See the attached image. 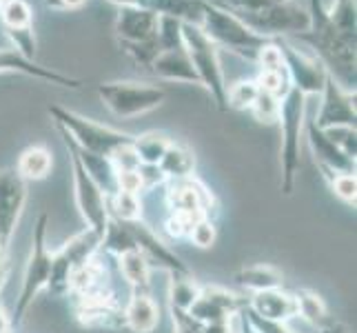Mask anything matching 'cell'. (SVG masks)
Listing matches in <instances>:
<instances>
[{
	"instance_id": "cell-51",
	"label": "cell",
	"mask_w": 357,
	"mask_h": 333,
	"mask_svg": "<svg viewBox=\"0 0 357 333\" xmlns=\"http://www.w3.org/2000/svg\"><path fill=\"white\" fill-rule=\"evenodd\" d=\"M140 171V178H142V187L144 191H153L155 187H160V184H165V176L162 171L158 169V165H140L138 167Z\"/></svg>"
},
{
	"instance_id": "cell-43",
	"label": "cell",
	"mask_w": 357,
	"mask_h": 333,
	"mask_svg": "<svg viewBox=\"0 0 357 333\" xmlns=\"http://www.w3.org/2000/svg\"><path fill=\"white\" fill-rule=\"evenodd\" d=\"M9 40L14 43V52H18L22 58L27 60H33L36 58V34H33V27H22V29H5Z\"/></svg>"
},
{
	"instance_id": "cell-11",
	"label": "cell",
	"mask_w": 357,
	"mask_h": 333,
	"mask_svg": "<svg viewBox=\"0 0 357 333\" xmlns=\"http://www.w3.org/2000/svg\"><path fill=\"white\" fill-rule=\"evenodd\" d=\"M282 60H284L287 76L291 80V87L302 91L304 96H319L326 80V69L315 54L306 56L298 47L291 45L287 38H275Z\"/></svg>"
},
{
	"instance_id": "cell-27",
	"label": "cell",
	"mask_w": 357,
	"mask_h": 333,
	"mask_svg": "<svg viewBox=\"0 0 357 333\" xmlns=\"http://www.w3.org/2000/svg\"><path fill=\"white\" fill-rule=\"evenodd\" d=\"M236 282L246 291L260 293V291H268V289H280L284 285V276H282V271L278 267L262 262V265L242 267L236 274Z\"/></svg>"
},
{
	"instance_id": "cell-37",
	"label": "cell",
	"mask_w": 357,
	"mask_h": 333,
	"mask_svg": "<svg viewBox=\"0 0 357 333\" xmlns=\"http://www.w3.org/2000/svg\"><path fill=\"white\" fill-rule=\"evenodd\" d=\"M257 94H260V89H257L255 80H240L227 87V107L238 111H249L251 105L255 103Z\"/></svg>"
},
{
	"instance_id": "cell-38",
	"label": "cell",
	"mask_w": 357,
	"mask_h": 333,
	"mask_svg": "<svg viewBox=\"0 0 357 333\" xmlns=\"http://www.w3.org/2000/svg\"><path fill=\"white\" fill-rule=\"evenodd\" d=\"M255 84L257 89L264 91V94H271L275 98H282L289 89H291V80L287 76V69L282 71H260L255 78Z\"/></svg>"
},
{
	"instance_id": "cell-10",
	"label": "cell",
	"mask_w": 357,
	"mask_h": 333,
	"mask_svg": "<svg viewBox=\"0 0 357 333\" xmlns=\"http://www.w3.org/2000/svg\"><path fill=\"white\" fill-rule=\"evenodd\" d=\"M69 151L71 160V178H73V198H76L78 212L84 220V225L93 229L98 236L102 238L105 227L109 222V209H107V195L105 191L98 187L96 180L87 174V169L82 167L78 156L73 154L69 147H65Z\"/></svg>"
},
{
	"instance_id": "cell-45",
	"label": "cell",
	"mask_w": 357,
	"mask_h": 333,
	"mask_svg": "<svg viewBox=\"0 0 357 333\" xmlns=\"http://www.w3.org/2000/svg\"><path fill=\"white\" fill-rule=\"evenodd\" d=\"M208 3L222 9H231V11H249V14H255V11L287 3V0H208Z\"/></svg>"
},
{
	"instance_id": "cell-25",
	"label": "cell",
	"mask_w": 357,
	"mask_h": 333,
	"mask_svg": "<svg viewBox=\"0 0 357 333\" xmlns=\"http://www.w3.org/2000/svg\"><path fill=\"white\" fill-rule=\"evenodd\" d=\"M142 7L158 16H167L178 22H189L200 27L206 0H142Z\"/></svg>"
},
{
	"instance_id": "cell-24",
	"label": "cell",
	"mask_w": 357,
	"mask_h": 333,
	"mask_svg": "<svg viewBox=\"0 0 357 333\" xmlns=\"http://www.w3.org/2000/svg\"><path fill=\"white\" fill-rule=\"evenodd\" d=\"M107 289H109L107 269H105V262H100L98 253L89 262L78 267L69 278V293L73 298H84V295H93V293H100Z\"/></svg>"
},
{
	"instance_id": "cell-35",
	"label": "cell",
	"mask_w": 357,
	"mask_h": 333,
	"mask_svg": "<svg viewBox=\"0 0 357 333\" xmlns=\"http://www.w3.org/2000/svg\"><path fill=\"white\" fill-rule=\"evenodd\" d=\"M109 216L120 222H138L142 220V200L138 193H125L116 191L107 198Z\"/></svg>"
},
{
	"instance_id": "cell-34",
	"label": "cell",
	"mask_w": 357,
	"mask_h": 333,
	"mask_svg": "<svg viewBox=\"0 0 357 333\" xmlns=\"http://www.w3.org/2000/svg\"><path fill=\"white\" fill-rule=\"evenodd\" d=\"M200 295V285L193 276H171L169 282V306L176 311H191Z\"/></svg>"
},
{
	"instance_id": "cell-30",
	"label": "cell",
	"mask_w": 357,
	"mask_h": 333,
	"mask_svg": "<svg viewBox=\"0 0 357 333\" xmlns=\"http://www.w3.org/2000/svg\"><path fill=\"white\" fill-rule=\"evenodd\" d=\"M52 167H54L52 154H49L45 147H29V149H24L20 154L16 171L20 174V178L27 182V180H45L52 174Z\"/></svg>"
},
{
	"instance_id": "cell-2",
	"label": "cell",
	"mask_w": 357,
	"mask_h": 333,
	"mask_svg": "<svg viewBox=\"0 0 357 333\" xmlns=\"http://www.w3.org/2000/svg\"><path fill=\"white\" fill-rule=\"evenodd\" d=\"M306 118V96L291 87L280 98V131H282V147H280V167H282V193L291 195L295 189V180L300 174L302 165V131Z\"/></svg>"
},
{
	"instance_id": "cell-7",
	"label": "cell",
	"mask_w": 357,
	"mask_h": 333,
	"mask_svg": "<svg viewBox=\"0 0 357 333\" xmlns=\"http://www.w3.org/2000/svg\"><path fill=\"white\" fill-rule=\"evenodd\" d=\"M98 96L102 105L118 118H135L142 116L165 103L167 91L149 82L135 80H118L98 84Z\"/></svg>"
},
{
	"instance_id": "cell-29",
	"label": "cell",
	"mask_w": 357,
	"mask_h": 333,
	"mask_svg": "<svg viewBox=\"0 0 357 333\" xmlns=\"http://www.w3.org/2000/svg\"><path fill=\"white\" fill-rule=\"evenodd\" d=\"M135 249H138V244H135L129 227L125 225V222H120V220L109 216V222H107L105 233L100 238V253L120 258L122 253H129Z\"/></svg>"
},
{
	"instance_id": "cell-1",
	"label": "cell",
	"mask_w": 357,
	"mask_h": 333,
	"mask_svg": "<svg viewBox=\"0 0 357 333\" xmlns=\"http://www.w3.org/2000/svg\"><path fill=\"white\" fill-rule=\"evenodd\" d=\"M309 14L311 27L298 38L315 49V56L322 60L331 78L337 80L347 91H355V47L344 40L331 24L322 0H311Z\"/></svg>"
},
{
	"instance_id": "cell-5",
	"label": "cell",
	"mask_w": 357,
	"mask_h": 333,
	"mask_svg": "<svg viewBox=\"0 0 357 333\" xmlns=\"http://www.w3.org/2000/svg\"><path fill=\"white\" fill-rule=\"evenodd\" d=\"M182 43L187 49L189 60L198 73V80L202 87L211 94L213 103L220 111H227V80H225V71L220 65V56H218V47L215 43L208 38L202 27L198 24H189L182 22Z\"/></svg>"
},
{
	"instance_id": "cell-36",
	"label": "cell",
	"mask_w": 357,
	"mask_h": 333,
	"mask_svg": "<svg viewBox=\"0 0 357 333\" xmlns=\"http://www.w3.org/2000/svg\"><path fill=\"white\" fill-rule=\"evenodd\" d=\"M0 20L5 29L33 27V11L27 0H0Z\"/></svg>"
},
{
	"instance_id": "cell-3",
	"label": "cell",
	"mask_w": 357,
	"mask_h": 333,
	"mask_svg": "<svg viewBox=\"0 0 357 333\" xmlns=\"http://www.w3.org/2000/svg\"><path fill=\"white\" fill-rule=\"evenodd\" d=\"M47 227H49V216L43 212L33 225L29 260L22 274V285H20V293L14 304V313L9 316L14 329L24 323L33 300L38 298V293L43 289H47L49 278H52V253L54 251H49V246H47Z\"/></svg>"
},
{
	"instance_id": "cell-46",
	"label": "cell",
	"mask_w": 357,
	"mask_h": 333,
	"mask_svg": "<svg viewBox=\"0 0 357 333\" xmlns=\"http://www.w3.org/2000/svg\"><path fill=\"white\" fill-rule=\"evenodd\" d=\"M255 65L260 67V71H282L284 69V60H282V54H280V47H278L275 38L271 40L266 47L260 49Z\"/></svg>"
},
{
	"instance_id": "cell-21",
	"label": "cell",
	"mask_w": 357,
	"mask_h": 333,
	"mask_svg": "<svg viewBox=\"0 0 357 333\" xmlns=\"http://www.w3.org/2000/svg\"><path fill=\"white\" fill-rule=\"evenodd\" d=\"M246 306H249L255 316H260L264 320H273V323H284V325L298 316L295 295L284 291V287L251 293L249 304Z\"/></svg>"
},
{
	"instance_id": "cell-53",
	"label": "cell",
	"mask_w": 357,
	"mask_h": 333,
	"mask_svg": "<svg viewBox=\"0 0 357 333\" xmlns=\"http://www.w3.org/2000/svg\"><path fill=\"white\" fill-rule=\"evenodd\" d=\"M14 327H11V318L5 313V309L0 306V333H11Z\"/></svg>"
},
{
	"instance_id": "cell-12",
	"label": "cell",
	"mask_w": 357,
	"mask_h": 333,
	"mask_svg": "<svg viewBox=\"0 0 357 333\" xmlns=\"http://www.w3.org/2000/svg\"><path fill=\"white\" fill-rule=\"evenodd\" d=\"M322 105L315 116L317 129L328 127H355L357 122V109H355V91H347L337 80H333L326 73L324 87H322Z\"/></svg>"
},
{
	"instance_id": "cell-41",
	"label": "cell",
	"mask_w": 357,
	"mask_h": 333,
	"mask_svg": "<svg viewBox=\"0 0 357 333\" xmlns=\"http://www.w3.org/2000/svg\"><path fill=\"white\" fill-rule=\"evenodd\" d=\"M322 131L326 133V138L333 142L344 156H349L351 160H355V156H357L355 127H328V129H322Z\"/></svg>"
},
{
	"instance_id": "cell-4",
	"label": "cell",
	"mask_w": 357,
	"mask_h": 333,
	"mask_svg": "<svg viewBox=\"0 0 357 333\" xmlns=\"http://www.w3.org/2000/svg\"><path fill=\"white\" fill-rule=\"evenodd\" d=\"M200 27L204 29L208 38L215 43L218 49L225 47L231 54L249 60V63H255L260 49L273 40V38H266V36L251 31L238 16H233L229 9L215 7L208 3V0H206Z\"/></svg>"
},
{
	"instance_id": "cell-14",
	"label": "cell",
	"mask_w": 357,
	"mask_h": 333,
	"mask_svg": "<svg viewBox=\"0 0 357 333\" xmlns=\"http://www.w3.org/2000/svg\"><path fill=\"white\" fill-rule=\"evenodd\" d=\"M249 304V298H244L240 293H233L225 287H200L198 300L191 306V316L200 323H227L236 313H240L244 306Z\"/></svg>"
},
{
	"instance_id": "cell-9",
	"label": "cell",
	"mask_w": 357,
	"mask_h": 333,
	"mask_svg": "<svg viewBox=\"0 0 357 333\" xmlns=\"http://www.w3.org/2000/svg\"><path fill=\"white\" fill-rule=\"evenodd\" d=\"M98 251H100V236L89 227L69 238L56 253H52V278H49L47 291L52 295H69L71 274L89 262Z\"/></svg>"
},
{
	"instance_id": "cell-33",
	"label": "cell",
	"mask_w": 357,
	"mask_h": 333,
	"mask_svg": "<svg viewBox=\"0 0 357 333\" xmlns=\"http://www.w3.org/2000/svg\"><path fill=\"white\" fill-rule=\"evenodd\" d=\"M171 142L174 140L162 131H146L142 135H133V149L140 158V165H158Z\"/></svg>"
},
{
	"instance_id": "cell-13",
	"label": "cell",
	"mask_w": 357,
	"mask_h": 333,
	"mask_svg": "<svg viewBox=\"0 0 357 333\" xmlns=\"http://www.w3.org/2000/svg\"><path fill=\"white\" fill-rule=\"evenodd\" d=\"M27 202V182L16 169H0V244H7L16 231V225Z\"/></svg>"
},
{
	"instance_id": "cell-47",
	"label": "cell",
	"mask_w": 357,
	"mask_h": 333,
	"mask_svg": "<svg viewBox=\"0 0 357 333\" xmlns=\"http://www.w3.org/2000/svg\"><path fill=\"white\" fill-rule=\"evenodd\" d=\"M171 323H174V333H206V323L195 320L189 311L171 309Z\"/></svg>"
},
{
	"instance_id": "cell-54",
	"label": "cell",
	"mask_w": 357,
	"mask_h": 333,
	"mask_svg": "<svg viewBox=\"0 0 357 333\" xmlns=\"http://www.w3.org/2000/svg\"><path fill=\"white\" fill-rule=\"evenodd\" d=\"M118 7H142V0H109Z\"/></svg>"
},
{
	"instance_id": "cell-15",
	"label": "cell",
	"mask_w": 357,
	"mask_h": 333,
	"mask_svg": "<svg viewBox=\"0 0 357 333\" xmlns=\"http://www.w3.org/2000/svg\"><path fill=\"white\" fill-rule=\"evenodd\" d=\"M167 207L171 209V214H195L211 218V212L215 209V195L195 178L174 180L167 187Z\"/></svg>"
},
{
	"instance_id": "cell-18",
	"label": "cell",
	"mask_w": 357,
	"mask_h": 333,
	"mask_svg": "<svg viewBox=\"0 0 357 333\" xmlns=\"http://www.w3.org/2000/svg\"><path fill=\"white\" fill-rule=\"evenodd\" d=\"M120 45H138L158 40V14L144 7H120L116 18Z\"/></svg>"
},
{
	"instance_id": "cell-50",
	"label": "cell",
	"mask_w": 357,
	"mask_h": 333,
	"mask_svg": "<svg viewBox=\"0 0 357 333\" xmlns=\"http://www.w3.org/2000/svg\"><path fill=\"white\" fill-rule=\"evenodd\" d=\"M116 191H125V193H138L144 191L142 187V178L138 169H129V171H116Z\"/></svg>"
},
{
	"instance_id": "cell-40",
	"label": "cell",
	"mask_w": 357,
	"mask_h": 333,
	"mask_svg": "<svg viewBox=\"0 0 357 333\" xmlns=\"http://www.w3.org/2000/svg\"><path fill=\"white\" fill-rule=\"evenodd\" d=\"M249 111H251L253 118H255L257 122H264V125H271V122H278V116H280V98L260 91Z\"/></svg>"
},
{
	"instance_id": "cell-22",
	"label": "cell",
	"mask_w": 357,
	"mask_h": 333,
	"mask_svg": "<svg viewBox=\"0 0 357 333\" xmlns=\"http://www.w3.org/2000/svg\"><path fill=\"white\" fill-rule=\"evenodd\" d=\"M151 71L158 78L171 80V82H187V84H200L198 73H195L187 49L176 47V49H162L151 65Z\"/></svg>"
},
{
	"instance_id": "cell-39",
	"label": "cell",
	"mask_w": 357,
	"mask_h": 333,
	"mask_svg": "<svg viewBox=\"0 0 357 333\" xmlns=\"http://www.w3.org/2000/svg\"><path fill=\"white\" fill-rule=\"evenodd\" d=\"M324 178L331 184V191H333L342 202H347L349 207H355V202H357V178H355V174H328Z\"/></svg>"
},
{
	"instance_id": "cell-20",
	"label": "cell",
	"mask_w": 357,
	"mask_h": 333,
	"mask_svg": "<svg viewBox=\"0 0 357 333\" xmlns=\"http://www.w3.org/2000/svg\"><path fill=\"white\" fill-rule=\"evenodd\" d=\"M306 138H309L315 163L319 169H322L324 176H328V174H355V160L344 156L337 147L326 138V133L315 127L313 120L309 122V127H306Z\"/></svg>"
},
{
	"instance_id": "cell-42",
	"label": "cell",
	"mask_w": 357,
	"mask_h": 333,
	"mask_svg": "<svg viewBox=\"0 0 357 333\" xmlns=\"http://www.w3.org/2000/svg\"><path fill=\"white\" fill-rule=\"evenodd\" d=\"M198 249H211L218 240V229H215V222L211 218H202L198 220L195 225L191 227L189 236H187Z\"/></svg>"
},
{
	"instance_id": "cell-28",
	"label": "cell",
	"mask_w": 357,
	"mask_h": 333,
	"mask_svg": "<svg viewBox=\"0 0 357 333\" xmlns=\"http://www.w3.org/2000/svg\"><path fill=\"white\" fill-rule=\"evenodd\" d=\"M118 260L120 276L127 280V285L133 291H149V278H151V265L144 258L140 249L122 253Z\"/></svg>"
},
{
	"instance_id": "cell-48",
	"label": "cell",
	"mask_w": 357,
	"mask_h": 333,
	"mask_svg": "<svg viewBox=\"0 0 357 333\" xmlns=\"http://www.w3.org/2000/svg\"><path fill=\"white\" fill-rule=\"evenodd\" d=\"M112 165L116 171H129V169H138L140 167V158L133 149V142L122 145L120 149L112 154Z\"/></svg>"
},
{
	"instance_id": "cell-44",
	"label": "cell",
	"mask_w": 357,
	"mask_h": 333,
	"mask_svg": "<svg viewBox=\"0 0 357 333\" xmlns=\"http://www.w3.org/2000/svg\"><path fill=\"white\" fill-rule=\"evenodd\" d=\"M122 52H125L133 63H138L146 69H151L155 56L160 54V45L158 40H151V43H138V45H120Z\"/></svg>"
},
{
	"instance_id": "cell-16",
	"label": "cell",
	"mask_w": 357,
	"mask_h": 333,
	"mask_svg": "<svg viewBox=\"0 0 357 333\" xmlns=\"http://www.w3.org/2000/svg\"><path fill=\"white\" fill-rule=\"evenodd\" d=\"M125 225L129 227L135 244H138V249L144 253L146 260H149V265L155 262L158 267L167 269L171 276H191V271L182 262V258L176 251H171V246L165 244V240H160L158 233L149 225H144L142 220L125 222Z\"/></svg>"
},
{
	"instance_id": "cell-19",
	"label": "cell",
	"mask_w": 357,
	"mask_h": 333,
	"mask_svg": "<svg viewBox=\"0 0 357 333\" xmlns=\"http://www.w3.org/2000/svg\"><path fill=\"white\" fill-rule=\"evenodd\" d=\"M0 73H22V76H31V78L60 84V87H69V89L82 87V80L65 76V73H58L54 69H47L36 63V60L22 58L14 49H0Z\"/></svg>"
},
{
	"instance_id": "cell-6",
	"label": "cell",
	"mask_w": 357,
	"mask_h": 333,
	"mask_svg": "<svg viewBox=\"0 0 357 333\" xmlns=\"http://www.w3.org/2000/svg\"><path fill=\"white\" fill-rule=\"evenodd\" d=\"M49 114L54 118V125L63 127L69 138L76 142L80 149L96 154V156H105L112 158V154L116 149H120L122 145L133 142V135L112 129L107 125H100V122H93L91 118H84L80 114L71 109H65L60 105H52L49 107Z\"/></svg>"
},
{
	"instance_id": "cell-52",
	"label": "cell",
	"mask_w": 357,
	"mask_h": 333,
	"mask_svg": "<svg viewBox=\"0 0 357 333\" xmlns=\"http://www.w3.org/2000/svg\"><path fill=\"white\" fill-rule=\"evenodd\" d=\"M84 3H87V0H45L47 7L60 9V11H65V9H80Z\"/></svg>"
},
{
	"instance_id": "cell-23",
	"label": "cell",
	"mask_w": 357,
	"mask_h": 333,
	"mask_svg": "<svg viewBox=\"0 0 357 333\" xmlns=\"http://www.w3.org/2000/svg\"><path fill=\"white\" fill-rule=\"evenodd\" d=\"M122 313L125 329H131L133 333H153L160 325V306L149 291H133Z\"/></svg>"
},
{
	"instance_id": "cell-32",
	"label": "cell",
	"mask_w": 357,
	"mask_h": 333,
	"mask_svg": "<svg viewBox=\"0 0 357 333\" xmlns=\"http://www.w3.org/2000/svg\"><path fill=\"white\" fill-rule=\"evenodd\" d=\"M331 24L337 29V34L342 36L349 45L355 47V38H357V7L355 0H335L333 7L326 9Z\"/></svg>"
},
{
	"instance_id": "cell-26",
	"label": "cell",
	"mask_w": 357,
	"mask_h": 333,
	"mask_svg": "<svg viewBox=\"0 0 357 333\" xmlns=\"http://www.w3.org/2000/svg\"><path fill=\"white\" fill-rule=\"evenodd\" d=\"M158 169L162 171V176L167 182L174 180H184V178H193V169H195V156L187 145L182 142H171L165 156L160 158Z\"/></svg>"
},
{
	"instance_id": "cell-49",
	"label": "cell",
	"mask_w": 357,
	"mask_h": 333,
	"mask_svg": "<svg viewBox=\"0 0 357 333\" xmlns=\"http://www.w3.org/2000/svg\"><path fill=\"white\" fill-rule=\"evenodd\" d=\"M244 316L249 320V325L255 329V333H293L284 323H273V320H264L260 316H255L249 306H244Z\"/></svg>"
},
{
	"instance_id": "cell-8",
	"label": "cell",
	"mask_w": 357,
	"mask_h": 333,
	"mask_svg": "<svg viewBox=\"0 0 357 333\" xmlns=\"http://www.w3.org/2000/svg\"><path fill=\"white\" fill-rule=\"evenodd\" d=\"M231 14L238 16L251 31L266 36V38H280L287 34L300 36L311 27V14L300 0H287V3L255 11V14H249V11H231Z\"/></svg>"
},
{
	"instance_id": "cell-31",
	"label": "cell",
	"mask_w": 357,
	"mask_h": 333,
	"mask_svg": "<svg viewBox=\"0 0 357 333\" xmlns=\"http://www.w3.org/2000/svg\"><path fill=\"white\" fill-rule=\"evenodd\" d=\"M293 295H295V304H298V316L304 318L309 325H313L315 329H322L333 323L322 295H317L315 291H309V289H300Z\"/></svg>"
},
{
	"instance_id": "cell-17",
	"label": "cell",
	"mask_w": 357,
	"mask_h": 333,
	"mask_svg": "<svg viewBox=\"0 0 357 333\" xmlns=\"http://www.w3.org/2000/svg\"><path fill=\"white\" fill-rule=\"evenodd\" d=\"M76 318L84 327L100 329H125V313L112 291L76 298Z\"/></svg>"
}]
</instances>
